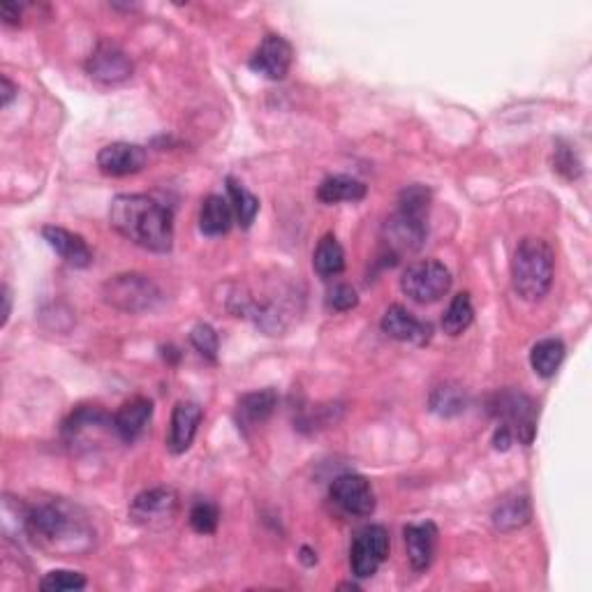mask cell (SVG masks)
<instances>
[{"label": "cell", "mask_w": 592, "mask_h": 592, "mask_svg": "<svg viewBox=\"0 0 592 592\" xmlns=\"http://www.w3.org/2000/svg\"><path fill=\"white\" fill-rule=\"evenodd\" d=\"M24 532L37 549L51 558L93 551L95 528L79 505L63 498L37 500L24 509Z\"/></svg>", "instance_id": "cell-1"}, {"label": "cell", "mask_w": 592, "mask_h": 592, "mask_svg": "<svg viewBox=\"0 0 592 592\" xmlns=\"http://www.w3.org/2000/svg\"><path fill=\"white\" fill-rule=\"evenodd\" d=\"M109 222L123 239L151 253L174 246V213L148 195H118L109 206Z\"/></svg>", "instance_id": "cell-2"}, {"label": "cell", "mask_w": 592, "mask_h": 592, "mask_svg": "<svg viewBox=\"0 0 592 592\" xmlns=\"http://www.w3.org/2000/svg\"><path fill=\"white\" fill-rule=\"evenodd\" d=\"M555 276L553 248L544 239L528 236L518 243L512 259V283L523 301L537 303L551 292Z\"/></svg>", "instance_id": "cell-3"}, {"label": "cell", "mask_w": 592, "mask_h": 592, "mask_svg": "<svg viewBox=\"0 0 592 592\" xmlns=\"http://www.w3.org/2000/svg\"><path fill=\"white\" fill-rule=\"evenodd\" d=\"M102 299L121 313L142 315L160 306L162 292L144 273H121L107 280L102 287Z\"/></svg>", "instance_id": "cell-4"}, {"label": "cell", "mask_w": 592, "mask_h": 592, "mask_svg": "<svg viewBox=\"0 0 592 592\" xmlns=\"http://www.w3.org/2000/svg\"><path fill=\"white\" fill-rule=\"evenodd\" d=\"M401 290L424 306L435 303L451 290V271L438 259H419L403 271Z\"/></svg>", "instance_id": "cell-5"}, {"label": "cell", "mask_w": 592, "mask_h": 592, "mask_svg": "<svg viewBox=\"0 0 592 592\" xmlns=\"http://www.w3.org/2000/svg\"><path fill=\"white\" fill-rule=\"evenodd\" d=\"M491 414L495 419H500V424H505L514 433V438L523 444H532V440H535L537 403L530 396L512 389L498 391L491 398Z\"/></svg>", "instance_id": "cell-6"}, {"label": "cell", "mask_w": 592, "mask_h": 592, "mask_svg": "<svg viewBox=\"0 0 592 592\" xmlns=\"http://www.w3.org/2000/svg\"><path fill=\"white\" fill-rule=\"evenodd\" d=\"M179 514V495L169 486L146 488L130 502V521L148 530H160L174 523Z\"/></svg>", "instance_id": "cell-7"}, {"label": "cell", "mask_w": 592, "mask_h": 592, "mask_svg": "<svg viewBox=\"0 0 592 592\" xmlns=\"http://www.w3.org/2000/svg\"><path fill=\"white\" fill-rule=\"evenodd\" d=\"M389 555V532L382 525H366L350 549V567L357 579H370Z\"/></svg>", "instance_id": "cell-8"}, {"label": "cell", "mask_w": 592, "mask_h": 592, "mask_svg": "<svg viewBox=\"0 0 592 592\" xmlns=\"http://www.w3.org/2000/svg\"><path fill=\"white\" fill-rule=\"evenodd\" d=\"M426 220L428 216H419V213L396 209L394 216H389L382 227L384 243H387L391 253L401 257L405 253H414V250L424 246L426 234H428Z\"/></svg>", "instance_id": "cell-9"}, {"label": "cell", "mask_w": 592, "mask_h": 592, "mask_svg": "<svg viewBox=\"0 0 592 592\" xmlns=\"http://www.w3.org/2000/svg\"><path fill=\"white\" fill-rule=\"evenodd\" d=\"M86 72L91 74V79L100 81V84L116 86L132 77L135 65H132L130 56L125 54L118 44L109 40H100L91 51V56H88Z\"/></svg>", "instance_id": "cell-10"}, {"label": "cell", "mask_w": 592, "mask_h": 592, "mask_svg": "<svg viewBox=\"0 0 592 592\" xmlns=\"http://www.w3.org/2000/svg\"><path fill=\"white\" fill-rule=\"evenodd\" d=\"M333 505L343 509L345 514L366 518L375 512V493L370 481L361 475H340L333 479L329 488Z\"/></svg>", "instance_id": "cell-11"}, {"label": "cell", "mask_w": 592, "mask_h": 592, "mask_svg": "<svg viewBox=\"0 0 592 592\" xmlns=\"http://www.w3.org/2000/svg\"><path fill=\"white\" fill-rule=\"evenodd\" d=\"M294 49L292 44L285 40L283 35H266L262 44L255 49V54L250 56V70L262 74V77L271 81H280L287 77V72L292 68Z\"/></svg>", "instance_id": "cell-12"}, {"label": "cell", "mask_w": 592, "mask_h": 592, "mask_svg": "<svg viewBox=\"0 0 592 592\" xmlns=\"http://www.w3.org/2000/svg\"><path fill=\"white\" fill-rule=\"evenodd\" d=\"M146 160H148L146 148L130 142L107 144L102 146L98 153L100 172L105 176H114V179L142 172L146 167Z\"/></svg>", "instance_id": "cell-13"}, {"label": "cell", "mask_w": 592, "mask_h": 592, "mask_svg": "<svg viewBox=\"0 0 592 592\" xmlns=\"http://www.w3.org/2000/svg\"><path fill=\"white\" fill-rule=\"evenodd\" d=\"M382 331L389 338L398 340V343H410V345H426L431 343L433 329L431 324L421 322L419 317H414L410 310L403 306H389L387 313L382 315Z\"/></svg>", "instance_id": "cell-14"}, {"label": "cell", "mask_w": 592, "mask_h": 592, "mask_svg": "<svg viewBox=\"0 0 592 592\" xmlns=\"http://www.w3.org/2000/svg\"><path fill=\"white\" fill-rule=\"evenodd\" d=\"M405 537V551H407V560L414 572H426L428 567L433 565L435 558V549H438V525L433 521H424V523H410L405 525L403 530Z\"/></svg>", "instance_id": "cell-15"}, {"label": "cell", "mask_w": 592, "mask_h": 592, "mask_svg": "<svg viewBox=\"0 0 592 592\" xmlns=\"http://www.w3.org/2000/svg\"><path fill=\"white\" fill-rule=\"evenodd\" d=\"M204 419L202 405L195 401H179L172 412V426H169L167 449L174 456L185 454L195 442V435L199 431V424Z\"/></svg>", "instance_id": "cell-16"}, {"label": "cell", "mask_w": 592, "mask_h": 592, "mask_svg": "<svg viewBox=\"0 0 592 592\" xmlns=\"http://www.w3.org/2000/svg\"><path fill=\"white\" fill-rule=\"evenodd\" d=\"M42 236L51 246V250H54L65 264L74 266V269H86V266L93 264V250L86 243L84 236L56 225L42 227Z\"/></svg>", "instance_id": "cell-17"}, {"label": "cell", "mask_w": 592, "mask_h": 592, "mask_svg": "<svg viewBox=\"0 0 592 592\" xmlns=\"http://www.w3.org/2000/svg\"><path fill=\"white\" fill-rule=\"evenodd\" d=\"M153 417V403L144 396L130 398L128 403L118 407L114 414V431L125 444L137 442L146 433Z\"/></svg>", "instance_id": "cell-18"}, {"label": "cell", "mask_w": 592, "mask_h": 592, "mask_svg": "<svg viewBox=\"0 0 592 592\" xmlns=\"http://www.w3.org/2000/svg\"><path fill=\"white\" fill-rule=\"evenodd\" d=\"M278 407V394L273 389H259L253 394H246L239 398L236 405V424L243 433L259 428L271 419V414Z\"/></svg>", "instance_id": "cell-19"}, {"label": "cell", "mask_w": 592, "mask_h": 592, "mask_svg": "<svg viewBox=\"0 0 592 592\" xmlns=\"http://www.w3.org/2000/svg\"><path fill=\"white\" fill-rule=\"evenodd\" d=\"M368 195V185L354 176L336 174L327 176L317 188V199L322 204H340V202H361Z\"/></svg>", "instance_id": "cell-20"}, {"label": "cell", "mask_w": 592, "mask_h": 592, "mask_svg": "<svg viewBox=\"0 0 592 592\" xmlns=\"http://www.w3.org/2000/svg\"><path fill=\"white\" fill-rule=\"evenodd\" d=\"M234 225L232 204L220 195H209L199 211V229L204 236H225Z\"/></svg>", "instance_id": "cell-21"}, {"label": "cell", "mask_w": 592, "mask_h": 592, "mask_svg": "<svg viewBox=\"0 0 592 592\" xmlns=\"http://www.w3.org/2000/svg\"><path fill=\"white\" fill-rule=\"evenodd\" d=\"M530 518L532 507L528 495H509L493 509V528L498 532H514L528 525Z\"/></svg>", "instance_id": "cell-22"}, {"label": "cell", "mask_w": 592, "mask_h": 592, "mask_svg": "<svg viewBox=\"0 0 592 592\" xmlns=\"http://www.w3.org/2000/svg\"><path fill=\"white\" fill-rule=\"evenodd\" d=\"M565 343H562L560 338H544L539 340V343H535V347H532L530 352V364H532V370L539 377H553L555 373H558V368L562 366V361H565Z\"/></svg>", "instance_id": "cell-23"}, {"label": "cell", "mask_w": 592, "mask_h": 592, "mask_svg": "<svg viewBox=\"0 0 592 592\" xmlns=\"http://www.w3.org/2000/svg\"><path fill=\"white\" fill-rule=\"evenodd\" d=\"M313 266L322 278L340 276L345 271V250L333 234L322 236L313 253Z\"/></svg>", "instance_id": "cell-24"}, {"label": "cell", "mask_w": 592, "mask_h": 592, "mask_svg": "<svg viewBox=\"0 0 592 592\" xmlns=\"http://www.w3.org/2000/svg\"><path fill=\"white\" fill-rule=\"evenodd\" d=\"M225 183H227L229 204H232V211L236 220H239V225L243 229L253 227V222L259 213V199L241 181L232 179V176H227Z\"/></svg>", "instance_id": "cell-25"}, {"label": "cell", "mask_w": 592, "mask_h": 592, "mask_svg": "<svg viewBox=\"0 0 592 592\" xmlns=\"http://www.w3.org/2000/svg\"><path fill=\"white\" fill-rule=\"evenodd\" d=\"M428 405H431V412L440 414V417H458V414L465 412L468 398H465V389L461 384L444 382L431 391Z\"/></svg>", "instance_id": "cell-26"}, {"label": "cell", "mask_w": 592, "mask_h": 592, "mask_svg": "<svg viewBox=\"0 0 592 592\" xmlns=\"http://www.w3.org/2000/svg\"><path fill=\"white\" fill-rule=\"evenodd\" d=\"M472 320H475V306H472L470 294L461 292L451 299L447 313L442 317V331L447 333V336L456 338L470 329Z\"/></svg>", "instance_id": "cell-27"}, {"label": "cell", "mask_w": 592, "mask_h": 592, "mask_svg": "<svg viewBox=\"0 0 592 592\" xmlns=\"http://www.w3.org/2000/svg\"><path fill=\"white\" fill-rule=\"evenodd\" d=\"M553 169L560 176H565L567 181H576L581 179L583 174V162L572 146H567L565 142H558L553 151Z\"/></svg>", "instance_id": "cell-28"}, {"label": "cell", "mask_w": 592, "mask_h": 592, "mask_svg": "<svg viewBox=\"0 0 592 592\" xmlns=\"http://www.w3.org/2000/svg\"><path fill=\"white\" fill-rule=\"evenodd\" d=\"M220 523V509L209 500H197L190 509V525L199 535H213Z\"/></svg>", "instance_id": "cell-29"}, {"label": "cell", "mask_w": 592, "mask_h": 592, "mask_svg": "<svg viewBox=\"0 0 592 592\" xmlns=\"http://www.w3.org/2000/svg\"><path fill=\"white\" fill-rule=\"evenodd\" d=\"M86 576L70 569H54V572L44 574L40 581V590L44 592H65V590H84Z\"/></svg>", "instance_id": "cell-30"}, {"label": "cell", "mask_w": 592, "mask_h": 592, "mask_svg": "<svg viewBox=\"0 0 592 592\" xmlns=\"http://www.w3.org/2000/svg\"><path fill=\"white\" fill-rule=\"evenodd\" d=\"M190 343L195 350L202 354L204 359L209 361H216L218 359V333L216 329L211 327V324L206 322H199L195 329L190 331Z\"/></svg>", "instance_id": "cell-31"}, {"label": "cell", "mask_w": 592, "mask_h": 592, "mask_svg": "<svg viewBox=\"0 0 592 592\" xmlns=\"http://www.w3.org/2000/svg\"><path fill=\"white\" fill-rule=\"evenodd\" d=\"M398 209L419 213V216H428V209H431V190L426 185H410L401 192L398 197Z\"/></svg>", "instance_id": "cell-32"}, {"label": "cell", "mask_w": 592, "mask_h": 592, "mask_svg": "<svg viewBox=\"0 0 592 592\" xmlns=\"http://www.w3.org/2000/svg\"><path fill=\"white\" fill-rule=\"evenodd\" d=\"M327 303H329V306H331L333 310H338V313H345V310L357 308L359 296H357V290H354L352 285L340 283V285H336V287H333V290L329 292Z\"/></svg>", "instance_id": "cell-33"}, {"label": "cell", "mask_w": 592, "mask_h": 592, "mask_svg": "<svg viewBox=\"0 0 592 592\" xmlns=\"http://www.w3.org/2000/svg\"><path fill=\"white\" fill-rule=\"evenodd\" d=\"M0 17H3V24H7V26H19L21 24V5L12 3V0H5V3H0Z\"/></svg>", "instance_id": "cell-34"}, {"label": "cell", "mask_w": 592, "mask_h": 592, "mask_svg": "<svg viewBox=\"0 0 592 592\" xmlns=\"http://www.w3.org/2000/svg\"><path fill=\"white\" fill-rule=\"evenodd\" d=\"M512 444H514V433L509 431L505 424H500L498 431H495V435H493V447L498 451H507L509 447H512Z\"/></svg>", "instance_id": "cell-35"}, {"label": "cell", "mask_w": 592, "mask_h": 592, "mask_svg": "<svg viewBox=\"0 0 592 592\" xmlns=\"http://www.w3.org/2000/svg\"><path fill=\"white\" fill-rule=\"evenodd\" d=\"M0 299H3V310H0V327H7V320H10V313H12V294H10V287L7 285H3Z\"/></svg>", "instance_id": "cell-36"}, {"label": "cell", "mask_w": 592, "mask_h": 592, "mask_svg": "<svg viewBox=\"0 0 592 592\" xmlns=\"http://www.w3.org/2000/svg\"><path fill=\"white\" fill-rule=\"evenodd\" d=\"M0 86H3V91H0V93H3V100H0V102H3V107H7L14 100V95L19 93V88L14 86L10 81V77H5V74L0 77Z\"/></svg>", "instance_id": "cell-37"}, {"label": "cell", "mask_w": 592, "mask_h": 592, "mask_svg": "<svg viewBox=\"0 0 592 592\" xmlns=\"http://www.w3.org/2000/svg\"><path fill=\"white\" fill-rule=\"evenodd\" d=\"M301 560H303V562H306V565H308V567H313V565H315V562H317V553H313V551H310V549H308V546H303V549H301Z\"/></svg>", "instance_id": "cell-38"}]
</instances>
